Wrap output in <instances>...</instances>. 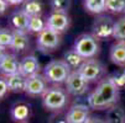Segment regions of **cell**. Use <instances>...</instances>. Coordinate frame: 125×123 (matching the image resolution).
I'll list each match as a JSON object with an SVG mask.
<instances>
[{
	"label": "cell",
	"mask_w": 125,
	"mask_h": 123,
	"mask_svg": "<svg viewBox=\"0 0 125 123\" xmlns=\"http://www.w3.org/2000/svg\"><path fill=\"white\" fill-rule=\"evenodd\" d=\"M47 90V80L43 76V74H36L27 78V84H26V90L25 92L29 96H37L42 95Z\"/></svg>",
	"instance_id": "cell-11"
},
{
	"label": "cell",
	"mask_w": 125,
	"mask_h": 123,
	"mask_svg": "<svg viewBox=\"0 0 125 123\" xmlns=\"http://www.w3.org/2000/svg\"><path fill=\"white\" fill-rule=\"evenodd\" d=\"M85 123H105V119H102V118H99V117H93V116H91V117L85 121Z\"/></svg>",
	"instance_id": "cell-32"
},
{
	"label": "cell",
	"mask_w": 125,
	"mask_h": 123,
	"mask_svg": "<svg viewBox=\"0 0 125 123\" xmlns=\"http://www.w3.org/2000/svg\"><path fill=\"white\" fill-rule=\"evenodd\" d=\"M30 17L20 9V10H15L11 16H10V24L15 31H24L27 32V25H29Z\"/></svg>",
	"instance_id": "cell-17"
},
{
	"label": "cell",
	"mask_w": 125,
	"mask_h": 123,
	"mask_svg": "<svg viewBox=\"0 0 125 123\" xmlns=\"http://www.w3.org/2000/svg\"><path fill=\"white\" fill-rule=\"evenodd\" d=\"M109 78L119 90L125 89V66L114 72L112 75H109Z\"/></svg>",
	"instance_id": "cell-27"
},
{
	"label": "cell",
	"mask_w": 125,
	"mask_h": 123,
	"mask_svg": "<svg viewBox=\"0 0 125 123\" xmlns=\"http://www.w3.org/2000/svg\"><path fill=\"white\" fill-rule=\"evenodd\" d=\"M50 6L52 12L67 14L72 6V0H50Z\"/></svg>",
	"instance_id": "cell-24"
},
{
	"label": "cell",
	"mask_w": 125,
	"mask_h": 123,
	"mask_svg": "<svg viewBox=\"0 0 125 123\" xmlns=\"http://www.w3.org/2000/svg\"><path fill=\"white\" fill-rule=\"evenodd\" d=\"M36 44L39 50L47 53V52H52L60 47L61 44V36L60 33L52 31L50 28H45L41 33L37 34V40H36Z\"/></svg>",
	"instance_id": "cell-7"
},
{
	"label": "cell",
	"mask_w": 125,
	"mask_h": 123,
	"mask_svg": "<svg viewBox=\"0 0 125 123\" xmlns=\"http://www.w3.org/2000/svg\"><path fill=\"white\" fill-rule=\"evenodd\" d=\"M45 28H46V21L42 20L41 16H32V17H30L29 25H27V32L39 34Z\"/></svg>",
	"instance_id": "cell-23"
},
{
	"label": "cell",
	"mask_w": 125,
	"mask_h": 123,
	"mask_svg": "<svg viewBox=\"0 0 125 123\" xmlns=\"http://www.w3.org/2000/svg\"><path fill=\"white\" fill-rule=\"evenodd\" d=\"M77 72L88 81H95V80L100 81L105 74V66L98 59L91 58V59H84V62L82 63Z\"/></svg>",
	"instance_id": "cell-5"
},
{
	"label": "cell",
	"mask_w": 125,
	"mask_h": 123,
	"mask_svg": "<svg viewBox=\"0 0 125 123\" xmlns=\"http://www.w3.org/2000/svg\"><path fill=\"white\" fill-rule=\"evenodd\" d=\"M114 25L115 21L110 16L100 15L93 22L92 26V34L99 41V40H106L109 37H113L114 32Z\"/></svg>",
	"instance_id": "cell-6"
},
{
	"label": "cell",
	"mask_w": 125,
	"mask_h": 123,
	"mask_svg": "<svg viewBox=\"0 0 125 123\" xmlns=\"http://www.w3.org/2000/svg\"><path fill=\"white\" fill-rule=\"evenodd\" d=\"M12 42V31L9 28H0V46L10 48Z\"/></svg>",
	"instance_id": "cell-28"
},
{
	"label": "cell",
	"mask_w": 125,
	"mask_h": 123,
	"mask_svg": "<svg viewBox=\"0 0 125 123\" xmlns=\"http://www.w3.org/2000/svg\"><path fill=\"white\" fill-rule=\"evenodd\" d=\"M73 49L83 59H91L99 53V43L92 33H82L76 38Z\"/></svg>",
	"instance_id": "cell-4"
},
{
	"label": "cell",
	"mask_w": 125,
	"mask_h": 123,
	"mask_svg": "<svg viewBox=\"0 0 125 123\" xmlns=\"http://www.w3.org/2000/svg\"><path fill=\"white\" fill-rule=\"evenodd\" d=\"M105 11L112 14L125 12V0H105Z\"/></svg>",
	"instance_id": "cell-25"
},
{
	"label": "cell",
	"mask_w": 125,
	"mask_h": 123,
	"mask_svg": "<svg viewBox=\"0 0 125 123\" xmlns=\"http://www.w3.org/2000/svg\"><path fill=\"white\" fill-rule=\"evenodd\" d=\"M119 89L114 85L109 76L98 81L97 87L87 97V105L94 110L112 108L119 100Z\"/></svg>",
	"instance_id": "cell-1"
},
{
	"label": "cell",
	"mask_w": 125,
	"mask_h": 123,
	"mask_svg": "<svg viewBox=\"0 0 125 123\" xmlns=\"http://www.w3.org/2000/svg\"><path fill=\"white\" fill-rule=\"evenodd\" d=\"M105 123H125V111L120 106H113L105 115Z\"/></svg>",
	"instance_id": "cell-21"
},
{
	"label": "cell",
	"mask_w": 125,
	"mask_h": 123,
	"mask_svg": "<svg viewBox=\"0 0 125 123\" xmlns=\"http://www.w3.org/2000/svg\"><path fill=\"white\" fill-rule=\"evenodd\" d=\"M113 37L116 41H124L125 42V16L120 17L119 20L115 21Z\"/></svg>",
	"instance_id": "cell-26"
},
{
	"label": "cell",
	"mask_w": 125,
	"mask_h": 123,
	"mask_svg": "<svg viewBox=\"0 0 125 123\" xmlns=\"http://www.w3.org/2000/svg\"><path fill=\"white\" fill-rule=\"evenodd\" d=\"M8 54V52H6V48L5 47H1L0 46V63L3 62V59L5 58V56Z\"/></svg>",
	"instance_id": "cell-33"
},
{
	"label": "cell",
	"mask_w": 125,
	"mask_h": 123,
	"mask_svg": "<svg viewBox=\"0 0 125 123\" xmlns=\"http://www.w3.org/2000/svg\"><path fill=\"white\" fill-rule=\"evenodd\" d=\"M8 91H9V86H8V82H6V78L0 76V98L5 97Z\"/></svg>",
	"instance_id": "cell-29"
},
{
	"label": "cell",
	"mask_w": 125,
	"mask_h": 123,
	"mask_svg": "<svg viewBox=\"0 0 125 123\" xmlns=\"http://www.w3.org/2000/svg\"><path fill=\"white\" fill-rule=\"evenodd\" d=\"M50 123H68V122L66 119V116L64 117H62V116H53Z\"/></svg>",
	"instance_id": "cell-30"
},
{
	"label": "cell",
	"mask_w": 125,
	"mask_h": 123,
	"mask_svg": "<svg viewBox=\"0 0 125 123\" xmlns=\"http://www.w3.org/2000/svg\"><path fill=\"white\" fill-rule=\"evenodd\" d=\"M6 82L9 86V91L15 92V94H20V92H25V90H26L27 78L20 73H17V74L6 76Z\"/></svg>",
	"instance_id": "cell-16"
},
{
	"label": "cell",
	"mask_w": 125,
	"mask_h": 123,
	"mask_svg": "<svg viewBox=\"0 0 125 123\" xmlns=\"http://www.w3.org/2000/svg\"><path fill=\"white\" fill-rule=\"evenodd\" d=\"M40 68V62L37 57L33 54H29L20 60V74H22L26 78L39 74Z\"/></svg>",
	"instance_id": "cell-12"
},
{
	"label": "cell",
	"mask_w": 125,
	"mask_h": 123,
	"mask_svg": "<svg viewBox=\"0 0 125 123\" xmlns=\"http://www.w3.org/2000/svg\"><path fill=\"white\" fill-rule=\"evenodd\" d=\"M9 3V5H20V4H24L25 0H6Z\"/></svg>",
	"instance_id": "cell-34"
},
{
	"label": "cell",
	"mask_w": 125,
	"mask_h": 123,
	"mask_svg": "<svg viewBox=\"0 0 125 123\" xmlns=\"http://www.w3.org/2000/svg\"><path fill=\"white\" fill-rule=\"evenodd\" d=\"M71 73H72V70L63 62V59L51 60L43 68V76L46 78L47 82L55 85L64 84Z\"/></svg>",
	"instance_id": "cell-3"
},
{
	"label": "cell",
	"mask_w": 125,
	"mask_h": 123,
	"mask_svg": "<svg viewBox=\"0 0 125 123\" xmlns=\"http://www.w3.org/2000/svg\"><path fill=\"white\" fill-rule=\"evenodd\" d=\"M64 85H66V91L68 92V95L78 97L87 94L88 87H89V81L85 78H83L77 70H74V72L69 74Z\"/></svg>",
	"instance_id": "cell-8"
},
{
	"label": "cell",
	"mask_w": 125,
	"mask_h": 123,
	"mask_svg": "<svg viewBox=\"0 0 125 123\" xmlns=\"http://www.w3.org/2000/svg\"><path fill=\"white\" fill-rule=\"evenodd\" d=\"M22 123H27V122H22Z\"/></svg>",
	"instance_id": "cell-35"
},
{
	"label": "cell",
	"mask_w": 125,
	"mask_h": 123,
	"mask_svg": "<svg viewBox=\"0 0 125 123\" xmlns=\"http://www.w3.org/2000/svg\"><path fill=\"white\" fill-rule=\"evenodd\" d=\"M0 73L3 75H5V78L20 73V60H19V58L12 53H8L5 56V58L3 59V62L0 63Z\"/></svg>",
	"instance_id": "cell-13"
},
{
	"label": "cell",
	"mask_w": 125,
	"mask_h": 123,
	"mask_svg": "<svg viewBox=\"0 0 125 123\" xmlns=\"http://www.w3.org/2000/svg\"><path fill=\"white\" fill-rule=\"evenodd\" d=\"M42 96V105L48 111H60L67 106L68 102V92L66 89L61 86H51L41 95Z\"/></svg>",
	"instance_id": "cell-2"
},
{
	"label": "cell",
	"mask_w": 125,
	"mask_h": 123,
	"mask_svg": "<svg viewBox=\"0 0 125 123\" xmlns=\"http://www.w3.org/2000/svg\"><path fill=\"white\" fill-rule=\"evenodd\" d=\"M69 25H71V19H69L68 14L51 12L46 20V27L60 34L67 31L69 28Z\"/></svg>",
	"instance_id": "cell-9"
},
{
	"label": "cell",
	"mask_w": 125,
	"mask_h": 123,
	"mask_svg": "<svg viewBox=\"0 0 125 123\" xmlns=\"http://www.w3.org/2000/svg\"><path fill=\"white\" fill-rule=\"evenodd\" d=\"M30 47V40H29V36L27 33L24 32V31H12V42H11V46L10 48L14 50V52H25L26 49H29Z\"/></svg>",
	"instance_id": "cell-14"
},
{
	"label": "cell",
	"mask_w": 125,
	"mask_h": 123,
	"mask_svg": "<svg viewBox=\"0 0 125 123\" xmlns=\"http://www.w3.org/2000/svg\"><path fill=\"white\" fill-rule=\"evenodd\" d=\"M110 60L121 68L125 66V42L124 41H116L112 47L109 52Z\"/></svg>",
	"instance_id": "cell-15"
},
{
	"label": "cell",
	"mask_w": 125,
	"mask_h": 123,
	"mask_svg": "<svg viewBox=\"0 0 125 123\" xmlns=\"http://www.w3.org/2000/svg\"><path fill=\"white\" fill-rule=\"evenodd\" d=\"M8 8H9V3L6 1V0H0V15L5 14Z\"/></svg>",
	"instance_id": "cell-31"
},
{
	"label": "cell",
	"mask_w": 125,
	"mask_h": 123,
	"mask_svg": "<svg viewBox=\"0 0 125 123\" xmlns=\"http://www.w3.org/2000/svg\"><path fill=\"white\" fill-rule=\"evenodd\" d=\"M84 9L94 15H100L105 11V0H84Z\"/></svg>",
	"instance_id": "cell-22"
},
{
	"label": "cell",
	"mask_w": 125,
	"mask_h": 123,
	"mask_svg": "<svg viewBox=\"0 0 125 123\" xmlns=\"http://www.w3.org/2000/svg\"><path fill=\"white\" fill-rule=\"evenodd\" d=\"M21 10H22L29 17H32V16H41L42 10H43V6H42L41 0H25L24 4H22Z\"/></svg>",
	"instance_id": "cell-20"
},
{
	"label": "cell",
	"mask_w": 125,
	"mask_h": 123,
	"mask_svg": "<svg viewBox=\"0 0 125 123\" xmlns=\"http://www.w3.org/2000/svg\"><path fill=\"white\" fill-rule=\"evenodd\" d=\"M63 62L69 66V69L72 70V72H74V70H78L79 69V66L82 65V63L84 62V59L72 48V49L67 50L66 53L63 54Z\"/></svg>",
	"instance_id": "cell-19"
},
{
	"label": "cell",
	"mask_w": 125,
	"mask_h": 123,
	"mask_svg": "<svg viewBox=\"0 0 125 123\" xmlns=\"http://www.w3.org/2000/svg\"><path fill=\"white\" fill-rule=\"evenodd\" d=\"M10 116L15 122H26L27 118L30 117V106L25 102H17L10 110Z\"/></svg>",
	"instance_id": "cell-18"
},
{
	"label": "cell",
	"mask_w": 125,
	"mask_h": 123,
	"mask_svg": "<svg viewBox=\"0 0 125 123\" xmlns=\"http://www.w3.org/2000/svg\"><path fill=\"white\" fill-rule=\"evenodd\" d=\"M89 108L91 107L88 105H82V103L72 105L66 113L67 122L68 123H85V121L91 117Z\"/></svg>",
	"instance_id": "cell-10"
}]
</instances>
